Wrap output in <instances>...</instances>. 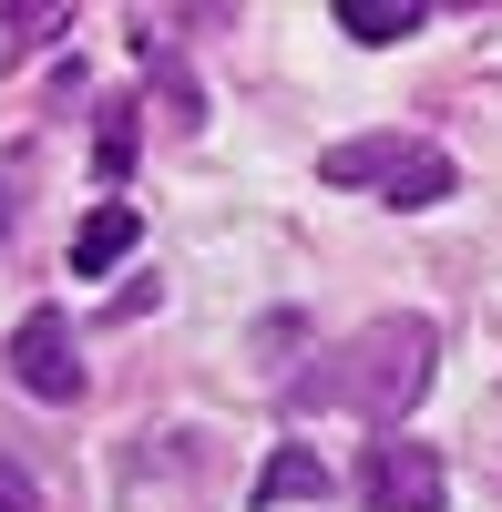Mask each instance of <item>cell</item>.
Listing matches in <instances>:
<instances>
[{"label":"cell","instance_id":"obj_7","mask_svg":"<svg viewBox=\"0 0 502 512\" xmlns=\"http://www.w3.org/2000/svg\"><path fill=\"white\" fill-rule=\"evenodd\" d=\"M421 0H339V41H410Z\"/></svg>","mask_w":502,"mask_h":512},{"label":"cell","instance_id":"obj_10","mask_svg":"<svg viewBox=\"0 0 502 512\" xmlns=\"http://www.w3.org/2000/svg\"><path fill=\"white\" fill-rule=\"evenodd\" d=\"M0 512H41V482L21 472V461H11V451H0Z\"/></svg>","mask_w":502,"mask_h":512},{"label":"cell","instance_id":"obj_5","mask_svg":"<svg viewBox=\"0 0 502 512\" xmlns=\"http://www.w3.org/2000/svg\"><path fill=\"white\" fill-rule=\"evenodd\" d=\"M339 492V472H328L318 451H277L267 472H257V512H287V502H328Z\"/></svg>","mask_w":502,"mask_h":512},{"label":"cell","instance_id":"obj_6","mask_svg":"<svg viewBox=\"0 0 502 512\" xmlns=\"http://www.w3.org/2000/svg\"><path fill=\"white\" fill-rule=\"evenodd\" d=\"M134 236H144L134 205H93V216H82V236H72V267H82V277L123 267V256H134Z\"/></svg>","mask_w":502,"mask_h":512},{"label":"cell","instance_id":"obj_8","mask_svg":"<svg viewBox=\"0 0 502 512\" xmlns=\"http://www.w3.org/2000/svg\"><path fill=\"white\" fill-rule=\"evenodd\" d=\"M72 11H52V0H31V11H11V52H31V41H52Z\"/></svg>","mask_w":502,"mask_h":512},{"label":"cell","instance_id":"obj_9","mask_svg":"<svg viewBox=\"0 0 502 512\" xmlns=\"http://www.w3.org/2000/svg\"><path fill=\"white\" fill-rule=\"evenodd\" d=\"M123 164H134V113L113 103V113H103V175H123Z\"/></svg>","mask_w":502,"mask_h":512},{"label":"cell","instance_id":"obj_2","mask_svg":"<svg viewBox=\"0 0 502 512\" xmlns=\"http://www.w3.org/2000/svg\"><path fill=\"white\" fill-rule=\"evenodd\" d=\"M318 185L328 195H380V205H441L462 185V164L421 134H359V144H328L318 154Z\"/></svg>","mask_w":502,"mask_h":512},{"label":"cell","instance_id":"obj_4","mask_svg":"<svg viewBox=\"0 0 502 512\" xmlns=\"http://www.w3.org/2000/svg\"><path fill=\"white\" fill-rule=\"evenodd\" d=\"M11 379H21V390L31 400H82V338H72V318L62 308H31L21 328H11Z\"/></svg>","mask_w":502,"mask_h":512},{"label":"cell","instance_id":"obj_3","mask_svg":"<svg viewBox=\"0 0 502 512\" xmlns=\"http://www.w3.org/2000/svg\"><path fill=\"white\" fill-rule=\"evenodd\" d=\"M359 492L380 502V512H441V502H451V472H441V451H431V441L380 431V441L359 451Z\"/></svg>","mask_w":502,"mask_h":512},{"label":"cell","instance_id":"obj_1","mask_svg":"<svg viewBox=\"0 0 502 512\" xmlns=\"http://www.w3.org/2000/svg\"><path fill=\"white\" fill-rule=\"evenodd\" d=\"M431 369H441V328L400 308V318L349 328L308 379H287V410H349V420H380V431H390L400 410H421Z\"/></svg>","mask_w":502,"mask_h":512}]
</instances>
